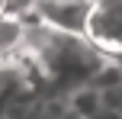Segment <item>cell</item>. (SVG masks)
I'll use <instances>...</instances> for the list:
<instances>
[{
    "label": "cell",
    "mask_w": 122,
    "mask_h": 119,
    "mask_svg": "<svg viewBox=\"0 0 122 119\" xmlns=\"http://www.w3.org/2000/svg\"><path fill=\"white\" fill-rule=\"evenodd\" d=\"M26 23H29V32H26V42L19 52L29 58V64L36 68L45 93H51V97L64 100L77 87L90 84L97 68L109 58L80 32L51 29V26L36 23L32 16H26Z\"/></svg>",
    "instance_id": "obj_1"
},
{
    "label": "cell",
    "mask_w": 122,
    "mask_h": 119,
    "mask_svg": "<svg viewBox=\"0 0 122 119\" xmlns=\"http://www.w3.org/2000/svg\"><path fill=\"white\" fill-rule=\"evenodd\" d=\"M61 97L45 93L23 52L0 55V119H64Z\"/></svg>",
    "instance_id": "obj_2"
},
{
    "label": "cell",
    "mask_w": 122,
    "mask_h": 119,
    "mask_svg": "<svg viewBox=\"0 0 122 119\" xmlns=\"http://www.w3.org/2000/svg\"><path fill=\"white\" fill-rule=\"evenodd\" d=\"M84 36L103 55L122 58V0H90Z\"/></svg>",
    "instance_id": "obj_3"
},
{
    "label": "cell",
    "mask_w": 122,
    "mask_h": 119,
    "mask_svg": "<svg viewBox=\"0 0 122 119\" xmlns=\"http://www.w3.org/2000/svg\"><path fill=\"white\" fill-rule=\"evenodd\" d=\"M87 10H90V0H32L26 10H16V13H26V16H32L36 23L51 26V29L80 32V36H84Z\"/></svg>",
    "instance_id": "obj_4"
},
{
    "label": "cell",
    "mask_w": 122,
    "mask_h": 119,
    "mask_svg": "<svg viewBox=\"0 0 122 119\" xmlns=\"http://www.w3.org/2000/svg\"><path fill=\"white\" fill-rule=\"evenodd\" d=\"M26 32H29V23H26L23 13H16V10L0 13V55L19 52L26 42Z\"/></svg>",
    "instance_id": "obj_5"
},
{
    "label": "cell",
    "mask_w": 122,
    "mask_h": 119,
    "mask_svg": "<svg viewBox=\"0 0 122 119\" xmlns=\"http://www.w3.org/2000/svg\"><path fill=\"white\" fill-rule=\"evenodd\" d=\"M64 106L71 109L77 119H87L90 113H97L103 103H100V90L93 87V84H84V87H77L74 93H67L64 97Z\"/></svg>",
    "instance_id": "obj_6"
},
{
    "label": "cell",
    "mask_w": 122,
    "mask_h": 119,
    "mask_svg": "<svg viewBox=\"0 0 122 119\" xmlns=\"http://www.w3.org/2000/svg\"><path fill=\"white\" fill-rule=\"evenodd\" d=\"M100 103H103L106 109L122 113V81H116V84H109V87L100 90Z\"/></svg>",
    "instance_id": "obj_7"
},
{
    "label": "cell",
    "mask_w": 122,
    "mask_h": 119,
    "mask_svg": "<svg viewBox=\"0 0 122 119\" xmlns=\"http://www.w3.org/2000/svg\"><path fill=\"white\" fill-rule=\"evenodd\" d=\"M87 119H122V113H116V109H106V106H100L97 113H90Z\"/></svg>",
    "instance_id": "obj_8"
},
{
    "label": "cell",
    "mask_w": 122,
    "mask_h": 119,
    "mask_svg": "<svg viewBox=\"0 0 122 119\" xmlns=\"http://www.w3.org/2000/svg\"><path fill=\"white\" fill-rule=\"evenodd\" d=\"M32 0H10V10H26Z\"/></svg>",
    "instance_id": "obj_9"
},
{
    "label": "cell",
    "mask_w": 122,
    "mask_h": 119,
    "mask_svg": "<svg viewBox=\"0 0 122 119\" xmlns=\"http://www.w3.org/2000/svg\"><path fill=\"white\" fill-rule=\"evenodd\" d=\"M10 10V0H0V13H6Z\"/></svg>",
    "instance_id": "obj_10"
},
{
    "label": "cell",
    "mask_w": 122,
    "mask_h": 119,
    "mask_svg": "<svg viewBox=\"0 0 122 119\" xmlns=\"http://www.w3.org/2000/svg\"><path fill=\"white\" fill-rule=\"evenodd\" d=\"M64 119H77V116H74V113H71V109H67V113H64Z\"/></svg>",
    "instance_id": "obj_11"
}]
</instances>
